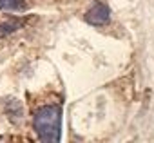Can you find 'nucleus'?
Instances as JSON below:
<instances>
[{"mask_svg":"<svg viewBox=\"0 0 154 143\" xmlns=\"http://www.w3.org/2000/svg\"><path fill=\"white\" fill-rule=\"evenodd\" d=\"M33 127L40 143H60L62 139V109L60 105H44L33 116Z\"/></svg>","mask_w":154,"mask_h":143,"instance_id":"nucleus-1","label":"nucleus"},{"mask_svg":"<svg viewBox=\"0 0 154 143\" xmlns=\"http://www.w3.org/2000/svg\"><path fill=\"white\" fill-rule=\"evenodd\" d=\"M109 20H111V9L103 2H94L85 13V22L89 26H103Z\"/></svg>","mask_w":154,"mask_h":143,"instance_id":"nucleus-2","label":"nucleus"},{"mask_svg":"<svg viewBox=\"0 0 154 143\" xmlns=\"http://www.w3.org/2000/svg\"><path fill=\"white\" fill-rule=\"evenodd\" d=\"M24 24H26L24 18H8V20H2V22H0V38H6V36L13 35Z\"/></svg>","mask_w":154,"mask_h":143,"instance_id":"nucleus-3","label":"nucleus"},{"mask_svg":"<svg viewBox=\"0 0 154 143\" xmlns=\"http://www.w3.org/2000/svg\"><path fill=\"white\" fill-rule=\"evenodd\" d=\"M26 8V0H0L2 11H20Z\"/></svg>","mask_w":154,"mask_h":143,"instance_id":"nucleus-4","label":"nucleus"}]
</instances>
